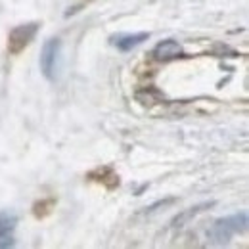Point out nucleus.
<instances>
[{
  "label": "nucleus",
  "mask_w": 249,
  "mask_h": 249,
  "mask_svg": "<svg viewBox=\"0 0 249 249\" xmlns=\"http://www.w3.org/2000/svg\"><path fill=\"white\" fill-rule=\"evenodd\" d=\"M60 56H62L60 38H48L40 52V71L48 81H56V77H58Z\"/></svg>",
  "instance_id": "f03ea898"
},
{
  "label": "nucleus",
  "mask_w": 249,
  "mask_h": 249,
  "mask_svg": "<svg viewBox=\"0 0 249 249\" xmlns=\"http://www.w3.org/2000/svg\"><path fill=\"white\" fill-rule=\"evenodd\" d=\"M36 33H38V23H35V21L33 23H21V25L14 27L8 35V52L14 54V56L21 54L31 44V40L36 36Z\"/></svg>",
  "instance_id": "7ed1b4c3"
},
{
  "label": "nucleus",
  "mask_w": 249,
  "mask_h": 249,
  "mask_svg": "<svg viewBox=\"0 0 249 249\" xmlns=\"http://www.w3.org/2000/svg\"><path fill=\"white\" fill-rule=\"evenodd\" d=\"M52 205H54V201H52V199L36 203V205H35V215H36V217L42 218L44 215H46V213H50V209H48V207H52Z\"/></svg>",
  "instance_id": "1a4fd4ad"
},
{
  "label": "nucleus",
  "mask_w": 249,
  "mask_h": 249,
  "mask_svg": "<svg viewBox=\"0 0 249 249\" xmlns=\"http://www.w3.org/2000/svg\"><path fill=\"white\" fill-rule=\"evenodd\" d=\"M148 38H150V33H123V35L111 36V44L117 46L121 52H128Z\"/></svg>",
  "instance_id": "423d86ee"
},
{
  "label": "nucleus",
  "mask_w": 249,
  "mask_h": 249,
  "mask_svg": "<svg viewBox=\"0 0 249 249\" xmlns=\"http://www.w3.org/2000/svg\"><path fill=\"white\" fill-rule=\"evenodd\" d=\"M16 228H18V215L14 211L2 209L0 211V249H8L16 244Z\"/></svg>",
  "instance_id": "20e7f679"
},
{
  "label": "nucleus",
  "mask_w": 249,
  "mask_h": 249,
  "mask_svg": "<svg viewBox=\"0 0 249 249\" xmlns=\"http://www.w3.org/2000/svg\"><path fill=\"white\" fill-rule=\"evenodd\" d=\"M215 205V201H205V203H199V205H196V207H190L188 211L184 213H180V215H177V217L173 218V228H180V226H184L188 220H192L194 217H197L199 213H203V211H207L209 207H213Z\"/></svg>",
  "instance_id": "0eeeda50"
},
{
  "label": "nucleus",
  "mask_w": 249,
  "mask_h": 249,
  "mask_svg": "<svg viewBox=\"0 0 249 249\" xmlns=\"http://www.w3.org/2000/svg\"><path fill=\"white\" fill-rule=\"evenodd\" d=\"M248 222L249 217L246 211L230 215V217H222L213 222V226L207 230V236H209V240L213 244H218V246L228 244L232 240V236L248 230Z\"/></svg>",
  "instance_id": "f257e3e1"
},
{
  "label": "nucleus",
  "mask_w": 249,
  "mask_h": 249,
  "mask_svg": "<svg viewBox=\"0 0 249 249\" xmlns=\"http://www.w3.org/2000/svg\"><path fill=\"white\" fill-rule=\"evenodd\" d=\"M152 54H154V58H156L157 62H171V60L182 58V46L177 40L167 38V40L157 44Z\"/></svg>",
  "instance_id": "39448f33"
},
{
  "label": "nucleus",
  "mask_w": 249,
  "mask_h": 249,
  "mask_svg": "<svg viewBox=\"0 0 249 249\" xmlns=\"http://www.w3.org/2000/svg\"><path fill=\"white\" fill-rule=\"evenodd\" d=\"M89 177H90L92 180H96V182H104L109 190L115 186H119V177L113 173L111 167H98V169L92 171Z\"/></svg>",
  "instance_id": "6e6552de"
}]
</instances>
